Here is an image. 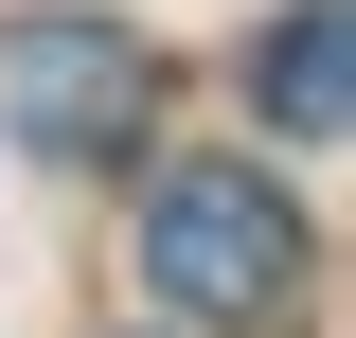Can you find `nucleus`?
Masks as SVG:
<instances>
[{"mask_svg":"<svg viewBox=\"0 0 356 338\" xmlns=\"http://www.w3.org/2000/svg\"><path fill=\"white\" fill-rule=\"evenodd\" d=\"M143 285L178 303V321H285V285H303V214H285V178L267 161H178L161 196H143Z\"/></svg>","mask_w":356,"mask_h":338,"instance_id":"nucleus-1","label":"nucleus"},{"mask_svg":"<svg viewBox=\"0 0 356 338\" xmlns=\"http://www.w3.org/2000/svg\"><path fill=\"white\" fill-rule=\"evenodd\" d=\"M161 107V54L143 36H107V18H18L0 36V125L36 143L54 178H89V161H125V125Z\"/></svg>","mask_w":356,"mask_h":338,"instance_id":"nucleus-2","label":"nucleus"},{"mask_svg":"<svg viewBox=\"0 0 356 338\" xmlns=\"http://www.w3.org/2000/svg\"><path fill=\"white\" fill-rule=\"evenodd\" d=\"M250 107H267L285 143H339V107H356V54H339V0H285V18L250 36Z\"/></svg>","mask_w":356,"mask_h":338,"instance_id":"nucleus-3","label":"nucleus"}]
</instances>
